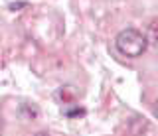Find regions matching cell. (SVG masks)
<instances>
[{
    "label": "cell",
    "mask_w": 158,
    "mask_h": 136,
    "mask_svg": "<svg viewBox=\"0 0 158 136\" xmlns=\"http://www.w3.org/2000/svg\"><path fill=\"white\" fill-rule=\"evenodd\" d=\"M61 110H63V114H65V116H79V114H85V110H83L79 105H75V109H69L67 105H63Z\"/></svg>",
    "instance_id": "cell-3"
},
{
    "label": "cell",
    "mask_w": 158,
    "mask_h": 136,
    "mask_svg": "<svg viewBox=\"0 0 158 136\" xmlns=\"http://www.w3.org/2000/svg\"><path fill=\"white\" fill-rule=\"evenodd\" d=\"M154 26H156V22H152V24H150V43H154V40H156V36H154Z\"/></svg>",
    "instance_id": "cell-4"
},
{
    "label": "cell",
    "mask_w": 158,
    "mask_h": 136,
    "mask_svg": "<svg viewBox=\"0 0 158 136\" xmlns=\"http://www.w3.org/2000/svg\"><path fill=\"white\" fill-rule=\"evenodd\" d=\"M75 95H77V91L73 89V87H61V89L57 91V97L63 101V105H69V103H73L75 101Z\"/></svg>",
    "instance_id": "cell-2"
},
{
    "label": "cell",
    "mask_w": 158,
    "mask_h": 136,
    "mask_svg": "<svg viewBox=\"0 0 158 136\" xmlns=\"http://www.w3.org/2000/svg\"><path fill=\"white\" fill-rule=\"evenodd\" d=\"M34 136H52V134H48V132H38V134H34Z\"/></svg>",
    "instance_id": "cell-6"
},
{
    "label": "cell",
    "mask_w": 158,
    "mask_h": 136,
    "mask_svg": "<svg viewBox=\"0 0 158 136\" xmlns=\"http://www.w3.org/2000/svg\"><path fill=\"white\" fill-rule=\"evenodd\" d=\"M20 6H26V2H20V4H10V8H12V10H16V8H20Z\"/></svg>",
    "instance_id": "cell-5"
},
{
    "label": "cell",
    "mask_w": 158,
    "mask_h": 136,
    "mask_svg": "<svg viewBox=\"0 0 158 136\" xmlns=\"http://www.w3.org/2000/svg\"><path fill=\"white\" fill-rule=\"evenodd\" d=\"M115 46H117V51L125 57H140L148 47V40L136 28H125V30L117 34Z\"/></svg>",
    "instance_id": "cell-1"
}]
</instances>
